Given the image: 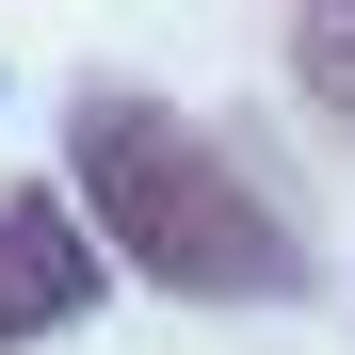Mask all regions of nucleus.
Instances as JSON below:
<instances>
[{"mask_svg": "<svg viewBox=\"0 0 355 355\" xmlns=\"http://www.w3.org/2000/svg\"><path fill=\"white\" fill-rule=\"evenodd\" d=\"M65 194L97 210V243L130 259L146 291H178V307H307V291H323L307 226H291L194 113H162V97H130V81H81V113H65Z\"/></svg>", "mask_w": 355, "mask_h": 355, "instance_id": "1", "label": "nucleus"}, {"mask_svg": "<svg viewBox=\"0 0 355 355\" xmlns=\"http://www.w3.org/2000/svg\"><path fill=\"white\" fill-rule=\"evenodd\" d=\"M97 291H113L97 210H81V194H49V178H17V194H0V355H17V339H65Z\"/></svg>", "mask_w": 355, "mask_h": 355, "instance_id": "2", "label": "nucleus"}, {"mask_svg": "<svg viewBox=\"0 0 355 355\" xmlns=\"http://www.w3.org/2000/svg\"><path fill=\"white\" fill-rule=\"evenodd\" d=\"M291 81H307V113L355 130V0H291Z\"/></svg>", "mask_w": 355, "mask_h": 355, "instance_id": "3", "label": "nucleus"}]
</instances>
